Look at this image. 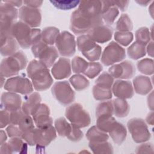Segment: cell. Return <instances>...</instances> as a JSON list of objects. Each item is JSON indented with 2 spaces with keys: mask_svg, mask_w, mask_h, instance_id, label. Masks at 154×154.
I'll list each match as a JSON object with an SVG mask.
<instances>
[{
  "mask_svg": "<svg viewBox=\"0 0 154 154\" xmlns=\"http://www.w3.org/2000/svg\"><path fill=\"white\" fill-rule=\"evenodd\" d=\"M6 132L10 138L20 137L22 138L23 132L19 126L10 123L6 128Z\"/></svg>",
  "mask_w": 154,
  "mask_h": 154,
  "instance_id": "obj_48",
  "label": "cell"
},
{
  "mask_svg": "<svg viewBox=\"0 0 154 154\" xmlns=\"http://www.w3.org/2000/svg\"><path fill=\"white\" fill-rule=\"evenodd\" d=\"M34 57L46 67H51L58 57V52L54 46H49L42 40L31 47Z\"/></svg>",
  "mask_w": 154,
  "mask_h": 154,
  "instance_id": "obj_6",
  "label": "cell"
},
{
  "mask_svg": "<svg viewBox=\"0 0 154 154\" xmlns=\"http://www.w3.org/2000/svg\"><path fill=\"white\" fill-rule=\"evenodd\" d=\"M146 121L147 124L152 126L153 125V111H151V112L147 114L146 118Z\"/></svg>",
  "mask_w": 154,
  "mask_h": 154,
  "instance_id": "obj_56",
  "label": "cell"
},
{
  "mask_svg": "<svg viewBox=\"0 0 154 154\" xmlns=\"http://www.w3.org/2000/svg\"><path fill=\"white\" fill-rule=\"evenodd\" d=\"M41 32L40 29L31 28L21 20L14 23L11 31L19 46L25 49L41 40Z\"/></svg>",
  "mask_w": 154,
  "mask_h": 154,
  "instance_id": "obj_2",
  "label": "cell"
},
{
  "mask_svg": "<svg viewBox=\"0 0 154 154\" xmlns=\"http://www.w3.org/2000/svg\"><path fill=\"white\" fill-rule=\"evenodd\" d=\"M1 87H4L3 86V84H4V83L5 84V78L4 77H3V76H1Z\"/></svg>",
  "mask_w": 154,
  "mask_h": 154,
  "instance_id": "obj_60",
  "label": "cell"
},
{
  "mask_svg": "<svg viewBox=\"0 0 154 154\" xmlns=\"http://www.w3.org/2000/svg\"><path fill=\"white\" fill-rule=\"evenodd\" d=\"M51 73L57 80H61L69 77L72 73L71 63L69 58L60 57L51 68Z\"/></svg>",
  "mask_w": 154,
  "mask_h": 154,
  "instance_id": "obj_21",
  "label": "cell"
},
{
  "mask_svg": "<svg viewBox=\"0 0 154 154\" xmlns=\"http://www.w3.org/2000/svg\"><path fill=\"white\" fill-rule=\"evenodd\" d=\"M19 17L21 21L31 28H37L42 22V13L40 9L22 6L19 10Z\"/></svg>",
  "mask_w": 154,
  "mask_h": 154,
  "instance_id": "obj_16",
  "label": "cell"
},
{
  "mask_svg": "<svg viewBox=\"0 0 154 154\" xmlns=\"http://www.w3.org/2000/svg\"><path fill=\"white\" fill-rule=\"evenodd\" d=\"M76 45L78 50L90 62L96 61L100 59L102 54V48L87 34L78 36Z\"/></svg>",
  "mask_w": 154,
  "mask_h": 154,
  "instance_id": "obj_8",
  "label": "cell"
},
{
  "mask_svg": "<svg viewBox=\"0 0 154 154\" xmlns=\"http://www.w3.org/2000/svg\"><path fill=\"white\" fill-rule=\"evenodd\" d=\"M134 91L140 95H146L153 89V84L150 78L144 75H138L133 79Z\"/></svg>",
  "mask_w": 154,
  "mask_h": 154,
  "instance_id": "obj_27",
  "label": "cell"
},
{
  "mask_svg": "<svg viewBox=\"0 0 154 154\" xmlns=\"http://www.w3.org/2000/svg\"><path fill=\"white\" fill-rule=\"evenodd\" d=\"M1 55L8 57L17 52L19 45L12 35H1Z\"/></svg>",
  "mask_w": 154,
  "mask_h": 154,
  "instance_id": "obj_25",
  "label": "cell"
},
{
  "mask_svg": "<svg viewBox=\"0 0 154 154\" xmlns=\"http://www.w3.org/2000/svg\"><path fill=\"white\" fill-rule=\"evenodd\" d=\"M78 9L82 14L91 19L98 21H103L101 14L102 9V3L101 1H80Z\"/></svg>",
  "mask_w": 154,
  "mask_h": 154,
  "instance_id": "obj_17",
  "label": "cell"
},
{
  "mask_svg": "<svg viewBox=\"0 0 154 154\" xmlns=\"http://www.w3.org/2000/svg\"><path fill=\"white\" fill-rule=\"evenodd\" d=\"M28 77L31 79L34 89L37 91H45L49 88L54 82L49 68L39 60H32L26 67Z\"/></svg>",
  "mask_w": 154,
  "mask_h": 154,
  "instance_id": "obj_1",
  "label": "cell"
},
{
  "mask_svg": "<svg viewBox=\"0 0 154 154\" xmlns=\"http://www.w3.org/2000/svg\"><path fill=\"white\" fill-rule=\"evenodd\" d=\"M116 120L112 116H100L97 117L96 120V126L101 131L108 132L109 129L116 122Z\"/></svg>",
  "mask_w": 154,
  "mask_h": 154,
  "instance_id": "obj_42",
  "label": "cell"
},
{
  "mask_svg": "<svg viewBox=\"0 0 154 154\" xmlns=\"http://www.w3.org/2000/svg\"><path fill=\"white\" fill-rule=\"evenodd\" d=\"M137 67L140 73L146 75H152L154 72L153 60L149 58L140 60L137 63Z\"/></svg>",
  "mask_w": 154,
  "mask_h": 154,
  "instance_id": "obj_40",
  "label": "cell"
},
{
  "mask_svg": "<svg viewBox=\"0 0 154 154\" xmlns=\"http://www.w3.org/2000/svg\"><path fill=\"white\" fill-rule=\"evenodd\" d=\"M92 93L94 98L96 100L104 101L108 100L112 98V90L111 88H106L97 86L94 84L92 88Z\"/></svg>",
  "mask_w": 154,
  "mask_h": 154,
  "instance_id": "obj_37",
  "label": "cell"
},
{
  "mask_svg": "<svg viewBox=\"0 0 154 154\" xmlns=\"http://www.w3.org/2000/svg\"><path fill=\"white\" fill-rule=\"evenodd\" d=\"M114 82V78L108 72H103L95 80L94 83L95 85L99 87L112 88Z\"/></svg>",
  "mask_w": 154,
  "mask_h": 154,
  "instance_id": "obj_45",
  "label": "cell"
},
{
  "mask_svg": "<svg viewBox=\"0 0 154 154\" xmlns=\"http://www.w3.org/2000/svg\"><path fill=\"white\" fill-rule=\"evenodd\" d=\"M87 35L96 43L103 44L112 38L113 29L110 25L102 24L90 29Z\"/></svg>",
  "mask_w": 154,
  "mask_h": 154,
  "instance_id": "obj_20",
  "label": "cell"
},
{
  "mask_svg": "<svg viewBox=\"0 0 154 154\" xmlns=\"http://www.w3.org/2000/svg\"><path fill=\"white\" fill-rule=\"evenodd\" d=\"M102 3V18L107 25L113 24L119 14L118 8L114 4L112 0L101 1Z\"/></svg>",
  "mask_w": 154,
  "mask_h": 154,
  "instance_id": "obj_26",
  "label": "cell"
},
{
  "mask_svg": "<svg viewBox=\"0 0 154 154\" xmlns=\"http://www.w3.org/2000/svg\"><path fill=\"white\" fill-rule=\"evenodd\" d=\"M28 63L25 54L21 50L18 51L13 55L2 60L0 66L1 76L9 78L18 75L20 70L27 67Z\"/></svg>",
  "mask_w": 154,
  "mask_h": 154,
  "instance_id": "obj_3",
  "label": "cell"
},
{
  "mask_svg": "<svg viewBox=\"0 0 154 154\" xmlns=\"http://www.w3.org/2000/svg\"><path fill=\"white\" fill-rule=\"evenodd\" d=\"M69 82L76 91H82L87 88L90 85L89 80L84 75L76 74L69 78Z\"/></svg>",
  "mask_w": 154,
  "mask_h": 154,
  "instance_id": "obj_36",
  "label": "cell"
},
{
  "mask_svg": "<svg viewBox=\"0 0 154 154\" xmlns=\"http://www.w3.org/2000/svg\"><path fill=\"white\" fill-rule=\"evenodd\" d=\"M114 114L120 118L126 117L130 111V106L126 99L116 98L112 100Z\"/></svg>",
  "mask_w": 154,
  "mask_h": 154,
  "instance_id": "obj_31",
  "label": "cell"
},
{
  "mask_svg": "<svg viewBox=\"0 0 154 154\" xmlns=\"http://www.w3.org/2000/svg\"><path fill=\"white\" fill-rule=\"evenodd\" d=\"M113 2L118 9H120L122 11H125L128 7L129 1H113Z\"/></svg>",
  "mask_w": 154,
  "mask_h": 154,
  "instance_id": "obj_52",
  "label": "cell"
},
{
  "mask_svg": "<svg viewBox=\"0 0 154 154\" xmlns=\"http://www.w3.org/2000/svg\"><path fill=\"white\" fill-rule=\"evenodd\" d=\"M19 16L17 9L13 5L1 1L0 3V34L12 35V28Z\"/></svg>",
  "mask_w": 154,
  "mask_h": 154,
  "instance_id": "obj_5",
  "label": "cell"
},
{
  "mask_svg": "<svg viewBox=\"0 0 154 154\" xmlns=\"http://www.w3.org/2000/svg\"><path fill=\"white\" fill-rule=\"evenodd\" d=\"M114 114L112 100H104L100 102L96 108V118L100 116H112Z\"/></svg>",
  "mask_w": 154,
  "mask_h": 154,
  "instance_id": "obj_38",
  "label": "cell"
},
{
  "mask_svg": "<svg viewBox=\"0 0 154 154\" xmlns=\"http://www.w3.org/2000/svg\"><path fill=\"white\" fill-rule=\"evenodd\" d=\"M54 125L58 134L61 137H67L68 139L76 128V126L69 123L63 117L57 119L54 122Z\"/></svg>",
  "mask_w": 154,
  "mask_h": 154,
  "instance_id": "obj_30",
  "label": "cell"
},
{
  "mask_svg": "<svg viewBox=\"0 0 154 154\" xmlns=\"http://www.w3.org/2000/svg\"><path fill=\"white\" fill-rule=\"evenodd\" d=\"M100 57L104 66H110L123 61L126 58V51L117 42L111 41L105 47Z\"/></svg>",
  "mask_w": 154,
  "mask_h": 154,
  "instance_id": "obj_11",
  "label": "cell"
},
{
  "mask_svg": "<svg viewBox=\"0 0 154 154\" xmlns=\"http://www.w3.org/2000/svg\"><path fill=\"white\" fill-rule=\"evenodd\" d=\"M86 138L89 141L101 142L108 141L109 136L106 132L100 130L96 126H93L87 131Z\"/></svg>",
  "mask_w": 154,
  "mask_h": 154,
  "instance_id": "obj_33",
  "label": "cell"
},
{
  "mask_svg": "<svg viewBox=\"0 0 154 154\" xmlns=\"http://www.w3.org/2000/svg\"><path fill=\"white\" fill-rule=\"evenodd\" d=\"M135 67L134 63L129 60H125L120 63L114 64L108 69V73L116 79H129L135 75Z\"/></svg>",
  "mask_w": 154,
  "mask_h": 154,
  "instance_id": "obj_14",
  "label": "cell"
},
{
  "mask_svg": "<svg viewBox=\"0 0 154 154\" xmlns=\"http://www.w3.org/2000/svg\"><path fill=\"white\" fill-rule=\"evenodd\" d=\"M65 117L72 125L84 128L91 123V118L88 112L79 103H73L68 106L65 111Z\"/></svg>",
  "mask_w": 154,
  "mask_h": 154,
  "instance_id": "obj_7",
  "label": "cell"
},
{
  "mask_svg": "<svg viewBox=\"0 0 154 154\" xmlns=\"http://www.w3.org/2000/svg\"><path fill=\"white\" fill-rule=\"evenodd\" d=\"M116 28L120 32H131L133 29L132 22L128 14L123 13L116 23Z\"/></svg>",
  "mask_w": 154,
  "mask_h": 154,
  "instance_id": "obj_39",
  "label": "cell"
},
{
  "mask_svg": "<svg viewBox=\"0 0 154 154\" xmlns=\"http://www.w3.org/2000/svg\"><path fill=\"white\" fill-rule=\"evenodd\" d=\"M23 4H25V5L34 8H38L40 7L43 3V1H38V0H32V1H23Z\"/></svg>",
  "mask_w": 154,
  "mask_h": 154,
  "instance_id": "obj_51",
  "label": "cell"
},
{
  "mask_svg": "<svg viewBox=\"0 0 154 154\" xmlns=\"http://www.w3.org/2000/svg\"><path fill=\"white\" fill-rule=\"evenodd\" d=\"M146 53L151 58L153 57V42L151 41L147 45V48H146Z\"/></svg>",
  "mask_w": 154,
  "mask_h": 154,
  "instance_id": "obj_53",
  "label": "cell"
},
{
  "mask_svg": "<svg viewBox=\"0 0 154 154\" xmlns=\"http://www.w3.org/2000/svg\"><path fill=\"white\" fill-rule=\"evenodd\" d=\"M114 37L116 42L120 45L128 46L134 39V34L132 32L116 31L114 34Z\"/></svg>",
  "mask_w": 154,
  "mask_h": 154,
  "instance_id": "obj_44",
  "label": "cell"
},
{
  "mask_svg": "<svg viewBox=\"0 0 154 154\" xmlns=\"http://www.w3.org/2000/svg\"><path fill=\"white\" fill-rule=\"evenodd\" d=\"M55 8L61 10H69L76 7L80 3L79 1H49Z\"/></svg>",
  "mask_w": 154,
  "mask_h": 154,
  "instance_id": "obj_47",
  "label": "cell"
},
{
  "mask_svg": "<svg viewBox=\"0 0 154 154\" xmlns=\"http://www.w3.org/2000/svg\"><path fill=\"white\" fill-rule=\"evenodd\" d=\"M10 123L19 126L23 133L34 128L32 118L22 109L10 112Z\"/></svg>",
  "mask_w": 154,
  "mask_h": 154,
  "instance_id": "obj_23",
  "label": "cell"
},
{
  "mask_svg": "<svg viewBox=\"0 0 154 154\" xmlns=\"http://www.w3.org/2000/svg\"><path fill=\"white\" fill-rule=\"evenodd\" d=\"M31 116L34 125L37 128H45L52 125L53 120L50 116V109L45 103H40Z\"/></svg>",
  "mask_w": 154,
  "mask_h": 154,
  "instance_id": "obj_19",
  "label": "cell"
},
{
  "mask_svg": "<svg viewBox=\"0 0 154 154\" xmlns=\"http://www.w3.org/2000/svg\"><path fill=\"white\" fill-rule=\"evenodd\" d=\"M58 28L55 26L45 27L41 32V40L48 45L52 46L60 34Z\"/></svg>",
  "mask_w": 154,
  "mask_h": 154,
  "instance_id": "obj_32",
  "label": "cell"
},
{
  "mask_svg": "<svg viewBox=\"0 0 154 154\" xmlns=\"http://www.w3.org/2000/svg\"><path fill=\"white\" fill-rule=\"evenodd\" d=\"M135 2L141 6H143V7L145 6L146 7L149 4H150V2H152V1H144V0H136Z\"/></svg>",
  "mask_w": 154,
  "mask_h": 154,
  "instance_id": "obj_58",
  "label": "cell"
},
{
  "mask_svg": "<svg viewBox=\"0 0 154 154\" xmlns=\"http://www.w3.org/2000/svg\"><path fill=\"white\" fill-rule=\"evenodd\" d=\"M147 105L151 111L153 110V91H150V93L147 97Z\"/></svg>",
  "mask_w": 154,
  "mask_h": 154,
  "instance_id": "obj_55",
  "label": "cell"
},
{
  "mask_svg": "<svg viewBox=\"0 0 154 154\" xmlns=\"http://www.w3.org/2000/svg\"><path fill=\"white\" fill-rule=\"evenodd\" d=\"M57 137V131L52 125L45 128H34L32 139L34 145L46 147Z\"/></svg>",
  "mask_w": 154,
  "mask_h": 154,
  "instance_id": "obj_15",
  "label": "cell"
},
{
  "mask_svg": "<svg viewBox=\"0 0 154 154\" xmlns=\"http://www.w3.org/2000/svg\"><path fill=\"white\" fill-rule=\"evenodd\" d=\"M3 1H4V2H7V3H8V4H9L11 5H13L14 7H21L22 4L23 3V1H20H20H17V0L4 1V0H3Z\"/></svg>",
  "mask_w": 154,
  "mask_h": 154,
  "instance_id": "obj_54",
  "label": "cell"
},
{
  "mask_svg": "<svg viewBox=\"0 0 154 154\" xmlns=\"http://www.w3.org/2000/svg\"><path fill=\"white\" fill-rule=\"evenodd\" d=\"M102 24L103 22L92 19L77 9L71 14L70 29L76 35H83L88 33L92 28Z\"/></svg>",
  "mask_w": 154,
  "mask_h": 154,
  "instance_id": "obj_4",
  "label": "cell"
},
{
  "mask_svg": "<svg viewBox=\"0 0 154 154\" xmlns=\"http://www.w3.org/2000/svg\"><path fill=\"white\" fill-rule=\"evenodd\" d=\"M28 150V144L24 143L22 138L13 137L7 142L1 144V153H26Z\"/></svg>",
  "mask_w": 154,
  "mask_h": 154,
  "instance_id": "obj_24",
  "label": "cell"
},
{
  "mask_svg": "<svg viewBox=\"0 0 154 154\" xmlns=\"http://www.w3.org/2000/svg\"><path fill=\"white\" fill-rule=\"evenodd\" d=\"M153 145L152 143L141 144L136 149V153H153Z\"/></svg>",
  "mask_w": 154,
  "mask_h": 154,
  "instance_id": "obj_50",
  "label": "cell"
},
{
  "mask_svg": "<svg viewBox=\"0 0 154 154\" xmlns=\"http://www.w3.org/2000/svg\"><path fill=\"white\" fill-rule=\"evenodd\" d=\"M55 45L58 52L63 57H71L76 52L75 37L69 31H63L60 32L56 39Z\"/></svg>",
  "mask_w": 154,
  "mask_h": 154,
  "instance_id": "obj_13",
  "label": "cell"
},
{
  "mask_svg": "<svg viewBox=\"0 0 154 154\" xmlns=\"http://www.w3.org/2000/svg\"><path fill=\"white\" fill-rule=\"evenodd\" d=\"M127 128L133 141L136 143L147 141L151 137V134L145 121L141 118H132L127 123Z\"/></svg>",
  "mask_w": 154,
  "mask_h": 154,
  "instance_id": "obj_10",
  "label": "cell"
},
{
  "mask_svg": "<svg viewBox=\"0 0 154 154\" xmlns=\"http://www.w3.org/2000/svg\"><path fill=\"white\" fill-rule=\"evenodd\" d=\"M10 124V113L9 111L1 109L0 114V128H4Z\"/></svg>",
  "mask_w": 154,
  "mask_h": 154,
  "instance_id": "obj_49",
  "label": "cell"
},
{
  "mask_svg": "<svg viewBox=\"0 0 154 154\" xmlns=\"http://www.w3.org/2000/svg\"><path fill=\"white\" fill-rule=\"evenodd\" d=\"M88 62L79 56L75 57L71 61L72 71L77 74L84 73L88 67Z\"/></svg>",
  "mask_w": 154,
  "mask_h": 154,
  "instance_id": "obj_43",
  "label": "cell"
},
{
  "mask_svg": "<svg viewBox=\"0 0 154 154\" xmlns=\"http://www.w3.org/2000/svg\"><path fill=\"white\" fill-rule=\"evenodd\" d=\"M153 3H154V2L152 1V4H150V7L149 8V13H150V15H151L152 18H153Z\"/></svg>",
  "mask_w": 154,
  "mask_h": 154,
  "instance_id": "obj_59",
  "label": "cell"
},
{
  "mask_svg": "<svg viewBox=\"0 0 154 154\" xmlns=\"http://www.w3.org/2000/svg\"><path fill=\"white\" fill-rule=\"evenodd\" d=\"M103 70V66L99 62H88V67L84 73V75L90 79H94L98 76Z\"/></svg>",
  "mask_w": 154,
  "mask_h": 154,
  "instance_id": "obj_46",
  "label": "cell"
},
{
  "mask_svg": "<svg viewBox=\"0 0 154 154\" xmlns=\"http://www.w3.org/2000/svg\"><path fill=\"white\" fill-rule=\"evenodd\" d=\"M0 144H2L6 142L7 140V134L4 130L1 129L0 131Z\"/></svg>",
  "mask_w": 154,
  "mask_h": 154,
  "instance_id": "obj_57",
  "label": "cell"
},
{
  "mask_svg": "<svg viewBox=\"0 0 154 154\" xmlns=\"http://www.w3.org/2000/svg\"><path fill=\"white\" fill-rule=\"evenodd\" d=\"M127 54L130 58L134 60H138L146 55V46L135 42L128 48Z\"/></svg>",
  "mask_w": 154,
  "mask_h": 154,
  "instance_id": "obj_35",
  "label": "cell"
},
{
  "mask_svg": "<svg viewBox=\"0 0 154 154\" xmlns=\"http://www.w3.org/2000/svg\"><path fill=\"white\" fill-rule=\"evenodd\" d=\"M135 36L136 40L135 42L145 46L150 42L151 39L152 40L150 35V29L146 26H143L138 28L135 31Z\"/></svg>",
  "mask_w": 154,
  "mask_h": 154,
  "instance_id": "obj_41",
  "label": "cell"
},
{
  "mask_svg": "<svg viewBox=\"0 0 154 154\" xmlns=\"http://www.w3.org/2000/svg\"><path fill=\"white\" fill-rule=\"evenodd\" d=\"M111 90L113 94L118 98L124 99H131L134 94L132 84L128 80H116L113 83Z\"/></svg>",
  "mask_w": 154,
  "mask_h": 154,
  "instance_id": "obj_22",
  "label": "cell"
},
{
  "mask_svg": "<svg viewBox=\"0 0 154 154\" xmlns=\"http://www.w3.org/2000/svg\"><path fill=\"white\" fill-rule=\"evenodd\" d=\"M108 133L114 143L117 145H121L126 139V128L123 124L117 121H116Z\"/></svg>",
  "mask_w": 154,
  "mask_h": 154,
  "instance_id": "obj_29",
  "label": "cell"
},
{
  "mask_svg": "<svg viewBox=\"0 0 154 154\" xmlns=\"http://www.w3.org/2000/svg\"><path fill=\"white\" fill-rule=\"evenodd\" d=\"M4 90L7 91L27 95L32 93L34 87L31 81L25 75H18L8 78L4 85Z\"/></svg>",
  "mask_w": 154,
  "mask_h": 154,
  "instance_id": "obj_12",
  "label": "cell"
},
{
  "mask_svg": "<svg viewBox=\"0 0 154 154\" xmlns=\"http://www.w3.org/2000/svg\"><path fill=\"white\" fill-rule=\"evenodd\" d=\"M42 97L38 92H34L25 95L22 105V110L26 114L31 116L40 105Z\"/></svg>",
  "mask_w": 154,
  "mask_h": 154,
  "instance_id": "obj_28",
  "label": "cell"
},
{
  "mask_svg": "<svg viewBox=\"0 0 154 154\" xmlns=\"http://www.w3.org/2000/svg\"><path fill=\"white\" fill-rule=\"evenodd\" d=\"M22 100L21 96L16 93L3 92L1 96V108L10 112L19 110L22 108Z\"/></svg>",
  "mask_w": 154,
  "mask_h": 154,
  "instance_id": "obj_18",
  "label": "cell"
},
{
  "mask_svg": "<svg viewBox=\"0 0 154 154\" xmlns=\"http://www.w3.org/2000/svg\"><path fill=\"white\" fill-rule=\"evenodd\" d=\"M53 97L63 106H67L75 100V92L67 81L55 82L51 88Z\"/></svg>",
  "mask_w": 154,
  "mask_h": 154,
  "instance_id": "obj_9",
  "label": "cell"
},
{
  "mask_svg": "<svg viewBox=\"0 0 154 154\" xmlns=\"http://www.w3.org/2000/svg\"><path fill=\"white\" fill-rule=\"evenodd\" d=\"M88 146L94 154L113 153V147L108 141L101 142L89 141Z\"/></svg>",
  "mask_w": 154,
  "mask_h": 154,
  "instance_id": "obj_34",
  "label": "cell"
}]
</instances>
